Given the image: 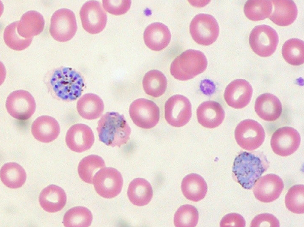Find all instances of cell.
<instances>
[{
	"label": "cell",
	"instance_id": "cell-1",
	"mask_svg": "<svg viewBox=\"0 0 304 227\" xmlns=\"http://www.w3.org/2000/svg\"><path fill=\"white\" fill-rule=\"evenodd\" d=\"M44 79L52 96L65 101L77 99L81 95L84 86L81 75L69 67L55 68L47 73Z\"/></svg>",
	"mask_w": 304,
	"mask_h": 227
},
{
	"label": "cell",
	"instance_id": "cell-2",
	"mask_svg": "<svg viewBox=\"0 0 304 227\" xmlns=\"http://www.w3.org/2000/svg\"><path fill=\"white\" fill-rule=\"evenodd\" d=\"M269 166V162L263 152L242 151L234 159L232 172L243 188L251 189Z\"/></svg>",
	"mask_w": 304,
	"mask_h": 227
},
{
	"label": "cell",
	"instance_id": "cell-3",
	"mask_svg": "<svg viewBox=\"0 0 304 227\" xmlns=\"http://www.w3.org/2000/svg\"><path fill=\"white\" fill-rule=\"evenodd\" d=\"M99 140L108 146L120 147L129 139L131 129L123 115L107 112L98 122Z\"/></svg>",
	"mask_w": 304,
	"mask_h": 227
},
{
	"label": "cell",
	"instance_id": "cell-4",
	"mask_svg": "<svg viewBox=\"0 0 304 227\" xmlns=\"http://www.w3.org/2000/svg\"><path fill=\"white\" fill-rule=\"evenodd\" d=\"M207 60L200 51L188 49L177 56L172 63L170 72L175 79L182 81L191 79L202 73L207 66Z\"/></svg>",
	"mask_w": 304,
	"mask_h": 227
},
{
	"label": "cell",
	"instance_id": "cell-5",
	"mask_svg": "<svg viewBox=\"0 0 304 227\" xmlns=\"http://www.w3.org/2000/svg\"><path fill=\"white\" fill-rule=\"evenodd\" d=\"M190 32L193 39L197 44L208 46L215 42L218 37L219 27L215 18L205 14H197L192 19Z\"/></svg>",
	"mask_w": 304,
	"mask_h": 227
},
{
	"label": "cell",
	"instance_id": "cell-6",
	"mask_svg": "<svg viewBox=\"0 0 304 227\" xmlns=\"http://www.w3.org/2000/svg\"><path fill=\"white\" fill-rule=\"evenodd\" d=\"M278 41V34L275 30L266 25L255 26L249 37V43L253 51L263 57H268L273 54Z\"/></svg>",
	"mask_w": 304,
	"mask_h": 227
},
{
	"label": "cell",
	"instance_id": "cell-7",
	"mask_svg": "<svg viewBox=\"0 0 304 227\" xmlns=\"http://www.w3.org/2000/svg\"><path fill=\"white\" fill-rule=\"evenodd\" d=\"M235 136L240 147L251 151L262 145L264 141L265 134L261 124L255 120L247 119L238 124L235 130Z\"/></svg>",
	"mask_w": 304,
	"mask_h": 227
},
{
	"label": "cell",
	"instance_id": "cell-8",
	"mask_svg": "<svg viewBox=\"0 0 304 227\" xmlns=\"http://www.w3.org/2000/svg\"><path fill=\"white\" fill-rule=\"evenodd\" d=\"M77 26L75 14L69 9L62 8L55 11L51 19L50 34L56 41L65 42L75 35Z\"/></svg>",
	"mask_w": 304,
	"mask_h": 227
},
{
	"label": "cell",
	"instance_id": "cell-9",
	"mask_svg": "<svg viewBox=\"0 0 304 227\" xmlns=\"http://www.w3.org/2000/svg\"><path fill=\"white\" fill-rule=\"evenodd\" d=\"M129 114L134 124L144 129L154 127L159 121V107L153 101L144 98L134 100L130 106Z\"/></svg>",
	"mask_w": 304,
	"mask_h": 227
},
{
	"label": "cell",
	"instance_id": "cell-10",
	"mask_svg": "<svg viewBox=\"0 0 304 227\" xmlns=\"http://www.w3.org/2000/svg\"><path fill=\"white\" fill-rule=\"evenodd\" d=\"M123 179L116 169L105 168L99 171L94 176L93 183L97 193L106 198H111L120 193L123 185Z\"/></svg>",
	"mask_w": 304,
	"mask_h": 227
},
{
	"label": "cell",
	"instance_id": "cell-11",
	"mask_svg": "<svg viewBox=\"0 0 304 227\" xmlns=\"http://www.w3.org/2000/svg\"><path fill=\"white\" fill-rule=\"evenodd\" d=\"M7 110L13 118L19 120L28 119L36 108L35 101L31 94L23 90L14 91L8 96L6 102Z\"/></svg>",
	"mask_w": 304,
	"mask_h": 227
},
{
	"label": "cell",
	"instance_id": "cell-12",
	"mask_svg": "<svg viewBox=\"0 0 304 227\" xmlns=\"http://www.w3.org/2000/svg\"><path fill=\"white\" fill-rule=\"evenodd\" d=\"M165 118L170 125L183 127L190 121L191 106L189 100L180 95H173L167 100L165 105Z\"/></svg>",
	"mask_w": 304,
	"mask_h": 227
},
{
	"label": "cell",
	"instance_id": "cell-13",
	"mask_svg": "<svg viewBox=\"0 0 304 227\" xmlns=\"http://www.w3.org/2000/svg\"><path fill=\"white\" fill-rule=\"evenodd\" d=\"M80 15L83 28L89 33H99L105 27L107 15L97 1L91 0L85 3L81 8Z\"/></svg>",
	"mask_w": 304,
	"mask_h": 227
},
{
	"label": "cell",
	"instance_id": "cell-14",
	"mask_svg": "<svg viewBox=\"0 0 304 227\" xmlns=\"http://www.w3.org/2000/svg\"><path fill=\"white\" fill-rule=\"evenodd\" d=\"M301 141L298 131L290 127H284L277 130L270 140L271 148L276 154L286 156L293 153L299 148Z\"/></svg>",
	"mask_w": 304,
	"mask_h": 227
},
{
	"label": "cell",
	"instance_id": "cell-15",
	"mask_svg": "<svg viewBox=\"0 0 304 227\" xmlns=\"http://www.w3.org/2000/svg\"><path fill=\"white\" fill-rule=\"evenodd\" d=\"M284 187L283 182L278 176L270 174L259 179L254 185L253 192L258 200L269 203L279 197Z\"/></svg>",
	"mask_w": 304,
	"mask_h": 227
},
{
	"label": "cell",
	"instance_id": "cell-16",
	"mask_svg": "<svg viewBox=\"0 0 304 227\" xmlns=\"http://www.w3.org/2000/svg\"><path fill=\"white\" fill-rule=\"evenodd\" d=\"M65 141L70 150L81 153L91 148L94 143V137L90 127L84 124H77L68 130Z\"/></svg>",
	"mask_w": 304,
	"mask_h": 227
},
{
	"label": "cell",
	"instance_id": "cell-17",
	"mask_svg": "<svg viewBox=\"0 0 304 227\" xmlns=\"http://www.w3.org/2000/svg\"><path fill=\"white\" fill-rule=\"evenodd\" d=\"M253 90L250 84L243 79H237L226 88L224 98L227 104L235 109L245 107L250 102Z\"/></svg>",
	"mask_w": 304,
	"mask_h": 227
},
{
	"label": "cell",
	"instance_id": "cell-18",
	"mask_svg": "<svg viewBox=\"0 0 304 227\" xmlns=\"http://www.w3.org/2000/svg\"><path fill=\"white\" fill-rule=\"evenodd\" d=\"M198 122L202 126L212 128L220 125L225 118V112L221 105L213 101L204 102L198 106L197 111Z\"/></svg>",
	"mask_w": 304,
	"mask_h": 227
},
{
	"label": "cell",
	"instance_id": "cell-19",
	"mask_svg": "<svg viewBox=\"0 0 304 227\" xmlns=\"http://www.w3.org/2000/svg\"><path fill=\"white\" fill-rule=\"evenodd\" d=\"M31 131L36 140L41 142L48 143L57 138L60 133V128L55 118L44 115L38 117L34 121Z\"/></svg>",
	"mask_w": 304,
	"mask_h": 227
},
{
	"label": "cell",
	"instance_id": "cell-20",
	"mask_svg": "<svg viewBox=\"0 0 304 227\" xmlns=\"http://www.w3.org/2000/svg\"><path fill=\"white\" fill-rule=\"evenodd\" d=\"M171 38L170 32L165 25L155 23L149 25L144 33V39L146 45L151 49L160 51L166 48Z\"/></svg>",
	"mask_w": 304,
	"mask_h": 227
},
{
	"label": "cell",
	"instance_id": "cell-21",
	"mask_svg": "<svg viewBox=\"0 0 304 227\" xmlns=\"http://www.w3.org/2000/svg\"><path fill=\"white\" fill-rule=\"evenodd\" d=\"M255 109L262 119L266 121H273L278 119L281 115L282 106L276 96L270 93H265L257 98Z\"/></svg>",
	"mask_w": 304,
	"mask_h": 227
},
{
	"label": "cell",
	"instance_id": "cell-22",
	"mask_svg": "<svg viewBox=\"0 0 304 227\" xmlns=\"http://www.w3.org/2000/svg\"><path fill=\"white\" fill-rule=\"evenodd\" d=\"M39 200L44 210L49 212H54L61 210L64 207L66 202V196L61 187L51 185L42 191Z\"/></svg>",
	"mask_w": 304,
	"mask_h": 227
},
{
	"label": "cell",
	"instance_id": "cell-23",
	"mask_svg": "<svg viewBox=\"0 0 304 227\" xmlns=\"http://www.w3.org/2000/svg\"><path fill=\"white\" fill-rule=\"evenodd\" d=\"M274 9L269 18L274 23L281 26L290 25L296 20L298 10L292 0H273Z\"/></svg>",
	"mask_w": 304,
	"mask_h": 227
},
{
	"label": "cell",
	"instance_id": "cell-24",
	"mask_svg": "<svg viewBox=\"0 0 304 227\" xmlns=\"http://www.w3.org/2000/svg\"><path fill=\"white\" fill-rule=\"evenodd\" d=\"M45 20L39 12L31 10L24 14L18 21L17 30L18 34L26 39L33 38L43 31Z\"/></svg>",
	"mask_w": 304,
	"mask_h": 227
},
{
	"label": "cell",
	"instance_id": "cell-25",
	"mask_svg": "<svg viewBox=\"0 0 304 227\" xmlns=\"http://www.w3.org/2000/svg\"><path fill=\"white\" fill-rule=\"evenodd\" d=\"M183 194L188 199L197 202L205 196L207 185L204 178L195 173L188 175L183 178L181 184Z\"/></svg>",
	"mask_w": 304,
	"mask_h": 227
},
{
	"label": "cell",
	"instance_id": "cell-26",
	"mask_svg": "<svg viewBox=\"0 0 304 227\" xmlns=\"http://www.w3.org/2000/svg\"><path fill=\"white\" fill-rule=\"evenodd\" d=\"M77 110L80 116L88 120L95 119L102 114L104 105L101 98L96 94L88 93L83 95L78 100Z\"/></svg>",
	"mask_w": 304,
	"mask_h": 227
},
{
	"label": "cell",
	"instance_id": "cell-27",
	"mask_svg": "<svg viewBox=\"0 0 304 227\" xmlns=\"http://www.w3.org/2000/svg\"><path fill=\"white\" fill-rule=\"evenodd\" d=\"M127 195L129 200L133 204L142 206L147 205L151 201L153 191L151 185L146 180L137 178L129 184Z\"/></svg>",
	"mask_w": 304,
	"mask_h": 227
},
{
	"label": "cell",
	"instance_id": "cell-28",
	"mask_svg": "<svg viewBox=\"0 0 304 227\" xmlns=\"http://www.w3.org/2000/svg\"><path fill=\"white\" fill-rule=\"evenodd\" d=\"M26 177L24 169L16 163H6L1 170V181L6 186L11 188H17L22 186L25 182Z\"/></svg>",
	"mask_w": 304,
	"mask_h": 227
},
{
	"label": "cell",
	"instance_id": "cell-29",
	"mask_svg": "<svg viewBox=\"0 0 304 227\" xmlns=\"http://www.w3.org/2000/svg\"><path fill=\"white\" fill-rule=\"evenodd\" d=\"M143 89L148 95L158 97L165 92L167 85L166 77L161 71L152 70L147 72L142 80Z\"/></svg>",
	"mask_w": 304,
	"mask_h": 227
},
{
	"label": "cell",
	"instance_id": "cell-30",
	"mask_svg": "<svg viewBox=\"0 0 304 227\" xmlns=\"http://www.w3.org/2000/svg\"><path fill=\"white\" fill-rule=\"evenodd\" d=\"M105 167V162L100 156L90 155L83 158L80 162L78 168L79 175L83 181L92 184L96 174Z\"/></svg>",
	"mask_w": 304,
	"mask_h": 227
},
{
	"label": "cell",
	"instance_id": "cell-31",
	"mask_svg": "<svg viewBox=\"0 0 304 227\" xmlns=\"http://www.w3.org/2000/svg\"><path fill=\"white\" fill-rule=\"evenodd\" d=\"M271 0H251L247 1L244 7L246 16L253 21L263 20L269 17L273 11Z\"/></svg>",
	"mask_w": 304,
	"mask_h": 227
},
{
	"label": "cell",
	"instance_id": "cell-32",
	"mask_svg": "<svg viewBox=\"0 0 304 227\" xmlns=\"http://www.w3.org/2000/svg\"><path fill=\"white\" fill-rule=\"evenodd\" d=\"M283 57L289 64L297 66L304 62V46L303 41L297 38L290 39L284 44L282 49Z\"/></svg>",
	"mask_w": 304,
	"mask_h": 227
},
{
	"label": "cell",
	"instance_id": "cell-33",
	"mask_svg": "<svg viewBox=\"0 0 304 227\" xmlns=\"http://www.w3.org/2000/svg\"><path fill=\"white\" fill-rule=\"evenodd\" d=\"M93 217L90 211L87 208L78 206L68 210L64 215L63 223L65 227L89 226Z\"/></svg>",
	"mask_w": 304,
	"mask_h": 227
},
{
	"label": "cell",
	"instance_id": "cell-34",
	"mask_svg": "<svg viewBox=\"0 0 304 227\" xmlns=\"http://www.w3.org/2000/svg\"><path fill=\"white\" fill-rule=\"evenodd\" d=\"M18 21L10 23L5 28L4 39L6 44L10 49L21 51L27 48L31 44L33 38H24L18 34L17 27Z\"/></svg>",
	"mask_w": 304,
	"mask_h": 227
},
{
	"label": "cell",
	"instance_id": "cell-35",
	"mask_svg": "<svg viewBox=\"0 0 304 227\" xmlns=\"http://www.w3.org/2000/svg\"><path fill=\"white\" fill-rule=\"evenodd\" d=\"M199 220V213L197 208L189 204L180 207L176 212L174 221L177 227H194Z\"/></svg>",
	"mask_w": 304,
	"mask_h": 227
},
{
	"label": "cell",
	"instance_id": "cell-36",
	"mask_svg": "<svg viewBox=\"0 0 304 227\" xmlns=\"http://www.w3.org/2000/svg\"><path fill=\"white\" fill-rule=\"evenodd\" d=\"M287 209L291 212L297 214L304 212V186L295 185L289 190L285 197Z\"/></svg>",
	"mask_w": 304,
	"mask_h": 227
},
{
	"label": "cell",
	"instance_id": "cell-37",
	"mask_svg": "<svg viewBox=\"0 0 304 227\" xmlns=\"http://www.w3.org/2000/svg\"><path fill=\"white\" fill-rule=\"evenodd\" d=\"M131 4L130 0L102 1L103 7L110 13L119 15L126 13L129 9Z\"/></svg>",
	"mask_w": 304,
	"mask_h": 227
},
{
	"label": "cell",
	"instance_id": "cell-38",
	"mask_svg": "<svg viewBox=\"0 0 304 227\" xmlns=\"http://www.w3.org/2000/svg\"><path fill=\"white\" fill-rule=\"evenodd\" d=\"M251 227H279L280 224L277 218L273 215L268 213L259 214L252 220Z\"/></svg>",
	"mask_w": 304,
	"mask_h": 227
},
{
	"label": "cell",
	"instance_id": "cell-39",
	"mask_svg": "<svg viewBox=\"0 0 304 227\" xmlns=\"http://www.w3.org/2000/svg\"><path fill=\"white\" fill-rule=\"evenodd\" d=\"M246 224L245 220L241 215L233 213L224 216L221 220L220 225L221 227H244Z\"/></svg>",
	"mask_w": 304,
	"mask_h": 227
}]
</instances>
